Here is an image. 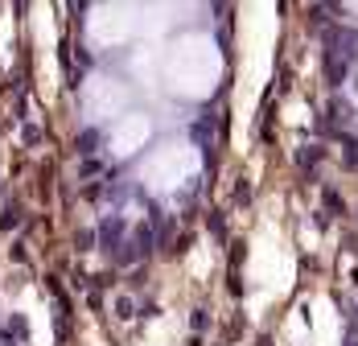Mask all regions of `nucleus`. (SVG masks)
Instances as JSON below:
<instances>
[{"label":"nucleus","mask_w":358,"mask_h":346,"mask_svg":"<svg viewBox=\"0 0 358 346\" xmlns=\"http://www.w3.org/2000/svg\"><path fill=\"white\" fill-rule=\"evenodd\" d=\"M169 78L185 95L206 91L210 78H215V46H206V41H181L173 62H169Z\"/></svg>","instance_id":"1"},{"label":"nucleus","mask_w":358,"mask_h":346,"mask_svg":"<svg viewBox=\"0 0 358 346\" xmlns=\"http://www.w3.org/2000/svg\"><path fill=\"white\" fill-rule=\"evenodd\" d=\"M198 161H194V153L185 148V144H165L148 165H144V181L152 186V190H173L181 186V177L194 169Z\"/></svg>","instance_id":"2"},{"label":"nucleus","mask_w":358,"mask_h":346,"mask_svg":"<svg viewBox=\"0 0 358 346\" xmlns=\"http://www.w3.org/2000/svg\"><path fill=\"white\" fill-rule=\"evenodd\" d=\"M128 34H132V13H124V8H99V13H91V37L95 41L115 46Z\"/></svg>","instance_id":"3"},{"label":"nucleus","mask_w":358,"mask_h":346,"mask_svg":"<svg viewBox=\"0 0 358 346\" xmlns=\"http://www.w3.org/2000/svg\"><path fill=\"white\" fill-rule=\"evenodd\" d=\"M120 104H124V91H120L111 78H91V87H87V95H83V111H87L91 120L111 116Z\"/></svg>","instance_id":"4"},{"label":"nucleus","mask_w":358,"mask_h":346,"mask_svg":"<svg viewBox=\"0 0 358 346\" xmlns=\"http://www.w3.org/2000/svg\"><path fill=\"white\" fill-rule=\"evenodd\" d=\"M144 137H148V120H141V116H128V120L111 132V148H115V153H132Z\"/></svg>","instance_id":"5"}]
</instances>
